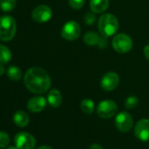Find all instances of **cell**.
I'll use <instances>...</instances> for the list:
<instances>
[{"mask_svg": "<svg viewBox=\"0 0 149 149\" xmlns=\"http://www.w3.org/2000/svg\"><path fill=\"white\" fill-rule=\"evenodd\" d=\"M24 83L28 91L34 94H43L51 86V79L47 72L39 67L29 68L24 78Z\"/></svg>", "mask_w": 149, "mask_h": 149, "instance_id": "1", "label": "cell"}, {"mask_svg": "<svg viewBox=\"0 0 149 149\" xmlns=\"http://www.w3.org/2000/svg\"><path fill=\"white\" fill-rule=\"evenodd\" d=\"M118 20L111 13H105L102 15L98 21V29L102 36L110 37L114 35L118 30Z\"/></svg>", "mask_w": 149, "mask_h": 149, "instance_id": "2", "label": "cell"}, {"mask_svg": "<svg viewBox=\"0 0 149 149\" xmlns=\"http://www.w3.org/2000/svg\"><path fill=\"white\" fill-rule=\"evenodd\" d=\"M17 24L15 19L11 16L0 17V40L9 41L15 36Z\"/></svg>", "mask_w": 149, "mask_h": 149, "instance_id": "3", "label": "cell"}, {"mask_svg": "<svg viewBox=\"0 0 149 149\" xmlns=\"http://www.w3.org/2000/svg\"><path fill=\"white\" fill-rule=\"evenodd\" d=\"M112 47L116 52L120 54H125L132 49V40L129 35L125 33H119L113 38Z\"/></svg>", "mask_w": 149, "mask_h": 149, "instance_id": "4", "label": "cell"}, {"mask_svg": "<svg viewBox=\"0 0 149 149\" xmlns=\"http://www.w3.org/2000/svg\"><path fill=\"white\" fill-rule=\"evenodd\" d=\"M118 111L116 103L112 100H104L99 103L97 108V113L102 118H112Z\"/></svg>", "mask_w": 149, "mask_h": 149, "instance_id": "5", "label": "cell"}, {"mask_svg": "<svg viewBox=\"0 0 149 149\" xmlns=\"http://www.w3.org/2000/svg\"><path fill=\"white\" fill-rule=\"evenodd\" d=\"M81 34V27L76 21H68L62 27L61 37L67 40H77Z\"/></svg>", "mask_w": 149, "mask_h": 149, "instance_id": "6", "label": "cell"}, {"mask_svg": "<svg viewBox=\"0 0 149 149\" xmlns=\"http://www.w3.org/2000/svg\"><path fill=\"white\" fill-rule=\"evenodd\" d=\"M14 141L18 149H33L36 145L34 137L26 132H20L17 133Z\"/></svg>", "mask_w": 149, "mask_h": 149, "instance_id": "7", "label": "cell"}, {"mask_svg": "<svg viewBox=\"0 0 149 149\" xmlns=\"http://www.w3.org/2000/svg\"><path fill=\"white\" fill-rule=\"evenodd\" d=\"M115 125L118 131L122 132H128L133 126V119L132 115L126 111L118 113L115 118Z\"/></svg>", "mask_w": 149, "mask_h": 149, "instance_id": "8", "label": "cell"}, {"mask_svg": "<svg viewBox=\"0 0 149 149\" xmlns=\"http://www.w3.org/2000/svg\"><path fill=\"white\" fill-rule=\"evenodd\" d=\"M33 19L37 23H46L52 17V10L49 6L40 5L35 7L32 13Z\"/></svg>", "mask_w": 149, "mask_h": 149, "instance_id": "9", "label": "cell"}, {"mask_svg": "<svg viewBox=\"0 0 149 149\" xmlns=\"http://www.w3.org/2000/svg\"><path fill=\"white\" fill-rule=\"evenodd\" d=\"M119 84V77L115 72H108L101 79V87L105 91H112Z\"/></svg>", "mask_w": 149, "mask_h": 149, "instance_id": "10", "label": "cell"}, {"mask_svg": "<svg viewBox=\"0 0 149 149\" xmlns=\"http://www.w3.org/2000/svg\"><path fill=\"white\" fill-rule=\"evenodd\" d=\"M134 134L140 141L149 140V119L143 118L139 120L134 127Z\"/></svg>", "mask_w": 149, "mask_h": 149, "instance_id": "11", "label": "cell"}, {"mask_svg": "<svg viewBox=\"0 0 149 149\" xmlns=\"http://www.w3.org/2000/svg\"><path fill=\"white\" fill-rule=\"evenodd\" d=\"M84 40L88 46H97L100 48H104L107 46V41L104 39V36H99L95 32H88L84 37Z\"/></svg>", "mask_w": 149, "mask_h": 149, "instance_id": "12", "label": "cell"}, {"mask_svg": "<svg viewBox=\"0 0 149 149\" xmlns=\"http://www.w3.org/2000/svg\"><path fill=\"white\" fill-rule=\"evenodd\" d=\"M47 105V100L43 97H34L29 99L27 103V109L31 112H40Z\"/></svg>", "mask_w": 149, "mask_h": 149, "instance_id": "13", "label": "cell"}, {"mask_svg": "<svg viewBox=\"0 0 149 149\" xmlns=\"http://www.w3.org/2000/svg\"><path fill=\"white\" fill-rule=\"evenodd\" d=\"M47 102L54 108L61 106L62 103V96L61 92L56 89L51 90L47 94Z\"/></svg>", "mask_w": 149, "mask_h": 149, "instance_id": "14", "label": "cell"}, {"mask_svg": "<svg viewBox=\"0 0 149 149\" xmlns=\"http://www.w3.org/2000/svg\"><path fill=\"white\" fill-rule=\"evenodd\" d=\"M90 7L95 13H104L109 7V0H91Z\"/></svg>", "mask_w": 149, "mask_h": 149, "instance_id": "15", "label": "cell"}, {"mask_svg": "<svg viewBox=\"0 0 149 149\" xmlns=\"http://www.w3.org/2000/svg\"><path fill=\"white\" fill-rule=\"evenodd\" d=\"M13 121L19 127H26L29 124V117L23 111H18L13 115Z\"/></svg>", "mask_w": 149, "mask_h": 149, "instance_id": "16", "label": "cell"}, {"mask_svg": "<svg viewBox=\"0 0 149 149\" xmlns=\"http://www.w3.org/2000/svg\"><path fill=\"white\" fill-rule=\"evenodd\" d=\"M12 60V53L10 49L5 45L0 44V63L7 64Z\"/></svg>", "mask_w": 149, "mask_h": 149, "instance_id": "17", "label": "cell"}, {"mask_svg": "<svg viewBox=\"0 0 149 149\" xmlns=\"http://www.w3.org/2000/svg\"><path fill=\"white\" fill-rule=\"evenodd\" d=\"M7 74L8 77L13 80V81H19L21 77H22V72L20 70V68H19L18 67L15 66H12L8 68L7 71Z\"/></svg>", "mask_w": 149, "mask_h": 149, "instance_id": "18", "label": "cell"}, {"mask_svg": "<svg viewBox=\"0 0 149 149\" xmlns=\"http://www.w3.org/2000/svg\"><path fill=\"white\" fill-rule=\"evenodd\" d=\"M81 109L82 111L86 113V114H91L94 111L95 109V104L94 102L90 99V98H86L84 99L81 103Z\"/></svg>", "mask_w": 149, "mask_h": 149, "instance_id": "19", "label": "cell"}, {"mask_svg": "<svg viewBox=\"0 0 149 149\" xmlns=\"http://www.w3.org/2000/svg\"><path fill=\"white\" fill-rule=\"evenodd\" d=\"M16 6V0H0V8L3 12H12Z\"/></svg>", "mask_w": 149, "mask_h": 149, "instance_id": "20", "label": "cell"}, {"mask_svg": "<svg viewBox=\"0 0 149 149\" xmlns=\"http://www.w3.org/2000/svg\"><path fill=\"white\" fill-rule=\"evenodd\" d=\"M139 104V99L136 96H130L125 101V107L126 109H133Z\"/></svg>", "mask_w": 149, "mask_h": 149, "instance_id": "21", "label": "cell"}, {"mask_svg": "<svg viewBox=\"0 0 149 149\" xmlns=\"http://www.w3.org/2000/svg\"><path fill=\"white\" fill-rule=\"evenodd\" d=\"M9 144H10L9 135L5 132L0 131V149L8 146Z\"/></svg>", "mask_w": 149, "mask_h": 149, "instance_id": "22", "label": "cell"}, {"mask_svg": "<svg viewBox=\"0 0 149 149\" xmlns=\"http://www.w3.org/2000/svg\"><path fill=\"white\" fill-rule=\"evenodd\" d=\"M85 0H68V4L69 6L76 10H79L81 8H83V6H84Z\"/></svg>", "mask_w": 149, "mask_h": 149, "instance_id": "23", "label": "cell"}, {"mask_svg": "<svg viewBox=\"0 0 149 149\" xmlns=\"http://www.w3.org/2000/svg\"><path fill=\"white\" fill-rule=\"evenodd\" d=\"M96 19H97V17L94 13H88L84 18V23L88 26H91V25H93L95 22H96Z\"/></svg>", "mask_w": 149, "mask_h": 149, "instance_id": "24", "label": "cell"}, {"mask_svg": "<svg viewBox=\"0 0 149 149\" xmlns=\"http://www.w3.org/2000/svg\"><path fill=\"white\" fill-rule=\"evenodd\" d=\"M89 149H104L103 146L99 144H97V143H94V144H91L89 147Z\"/></svg>", "mask_w": 149, "mask_h": 149, "instance_id": "25", "label": "cell"}, {"mask_svg": "<svg viewBox=\"0 0 149 149\" xmlns=\"http://www.w3.org/2000/svg\"><path fill=\"white\" fill-rule=\"evenodd\" d=\"M144 54H145L146 58L149 61V45L145 47V48H144Z\"/></svg>", "mask_w": 149, "mask_h": 149, "instance_id": "26", "label": "cell"}, {"mask_svg": "<svg viewBox=\"0 0 149 149\" xmlns=\"http://www.w3.org/2000/svg\"><path fill=\"white\" fill-rule=\"evenodd\" d=\"M6 72V68H5V65L4 64H1L0 63V76H3Z\"/></svg>", "mask_w": 149, "mask_h": 149, "instance_id": "27", "label": "cell"}, {"mask_svg": "<svg viewBox=\"0 0 149 149\" xmlns=\"http://www.w3.org/2000/svg\"><path fill=\"white\" fill-rule=\"evenodd\" d=\"M37 149H53V147H51L50 146H47V145H43V146H40V147H38Z\"/></svg>", "mask_w": 149, "mask_h": 149, "instance_id": "28", "label": "cell"}, {"mask_svg": "<svg viewBox=\"0 0 149 149\" xmlns=\"http://www.w3.org/2000/svg\"><path fill=\"white\" fill-rule=\"evenodd\" d=\"M7 149H18V148H17V146H9Z\"/></svg>", "mask_w": 149, "mask_h": 149, "instance_id": "29", "label": "cell"}]
</instances>
